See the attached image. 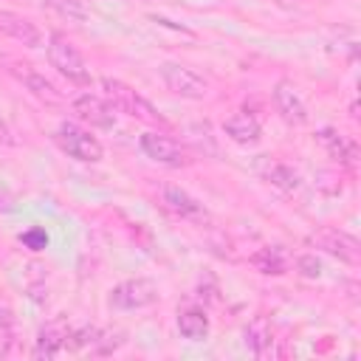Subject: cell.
<instances>
[{"label": "cell", "instance_id": "52a82bcc", "mask_svg": "<svg viewBox=\"0 0 361 361\" xmlns=\"http://www.w3.org/2000/svg\"><path fill=\"white\" fill-rule=\"evenodd\" d=\"M138 147H141V152L149 158V161H155V164H161V166H169V169H180V166H189V152L175 141V138H169V135H164V133H155V130H149V133H144L141 138H138Z\"/></svg>", "mask_w": 361, "mask_h": 361}, {"label": "cell", "instance_id": "9a60e30c", "mask_svg": "<svg viewBox=\"0 0 361 361\" xmlns=\"http://www.w3.org/2000/svg\"><path fill=\"white\" fill-rule=\"evenodd\" d=\"M161 203L178 217H203V203L180 186H166L161 192Z\"/></svg>", "mask_w": 361, "mask_h": 361}, {"label": "cell", "instance_id": "ba28073f", "mask_svg": "<svg viewBox=\"0 0 361 361\" xmlns=\"http://www.w3.org/2000/svg\"><path fill=\"white\" fill-rule=\"evenodd\" d=\"M274 107H276V113L288 121V124H293V127H302L305 121H307V104H305V99H302V93L296 90V85L293 82H276L274 85Z\"/></svg>", "mask_w": 361, "mask_h": 361}, {"label": "cell", "instance_id": "ac0fdd59", "mask_svg": "<svg viewBox=\"0 0 361 361\" xmlns=\"http://www.w3.org/2000/svg\"><path fill=\"white\" fill-rule=\"evenodd\" d=\"M17 76L25 82V87H28L37 99H42V102H48V104H59V102H62V93L56 90V85L48 82L42 73H37V71H17Z\"/></svg>", "mask_w": 361, "mask_h": 361}, {"label": "cell", "instance_id": "44dd1931", "mask_svg": "<svg viewBox=\"0 0 361 361\" xmlns=\"http://www.w3.org/2000/svg\"><path fill=\"white\" fill-rule=\"evenodd\" d=\"M45 6H51L68 20H87V8L82 6V0H45Z\"/></svg>", "mask_w": 361, "mask_h": 361}, {"label": "cell", "instance_id": "4fadbf2b", "mask_svg": "<svg viewBox=\"0 0 361 361\" xmlns=\"http://www.w3.org/2000/svg\"><path fill=\"white\" fill-rule=\"evenodd\" d=\"M0 34H6V37H11V39L23 42L25 48H39V45H42L39 28H37L31 20H25V17L14 14V11H0Z\"/></svg>", "mask_w": 361, "mask_h": 361}, {"label": "cell", "instance_id": "5bb4252c", "mask_svg": "<svg viewBox=\"0 0 361 361\" xmlns=\"http://www.w3.org/2000/svg\"><path fill=\"white\" fill-rule=\"evenodd\" d=\"M223 133L240 147H254L259 141V135H262V127L251 113L240 110V113H234V116H228L223 121Z\"/></svg>", "mask_w": 361, "mask_h": 361}, {"label": "cell", "instance_id": "5b68a950", "mask_svg": "<svg viewBox=\"0 0 361 361\" xmlns=\"http://www.w3.org/2000/svg\"><path fill=\"white\" fill-rule=\"evenodd\" d=\"M158 73H161L166 90H172V93L180 96V99L197 102V99H206V96H209V82H206L200 73H195L192 68L180 65V62H164V65L158 68Z\"/></svg>", "mask_w": 361, "mask_h": 361}, {"label": "cell", "instance_id": "d4e9b609", "mask_svg": "<svg viewBox=\"0 0 361 361\" xmlns=\"http://www.w3.org/2000/svg\"><path fill=\"white\" fill-rule=\"evenodd\" d=\"M14 209V197L6 186H0V212H11Z\"/></svg>", "mask_w": 361, "mask_h": 361}, {"label": "cell", "instance_id": "7a4b0ae2", "mask_svg": "<svg viewBox=\"0 0 361 361\" xmlns=\"http://www.w3.org/2000/svg\"><path fill=\"white\" fill-rule=\"evenodd\" d=\"M45 51H48L51 68H56L68 82H73V85H90V68H87L85 56L79 54V48H76L65 34L54 31V34L48 37Z\"/></svg>", "mask_w": 361, "mask_h": 361}, {"label": "cell", "instance_id": "277c9868", "mask_svg": "<svg viewBox=\"0 0 361 361\" xmlns=\"http://www.w3.org/2000/svg\"><path fill=\"white\" fill-rule=\"evenodd\" d=\"M307 245L347 262V265H358L361 262V243L350 234V231H341V228H319L313 234H307Z\"/></svg>", "mask_w": 361, "mask_h": 361}, {"label": "cell", "instance_id": "2e32d148", "mask_svg": "<svg viewBox=\"0 0 361 361\" xmlns=\"http://www.w3.org/2000/svg\"><path fill=\"white\" fill-rule=\"evenodd\" d=\"M212 330V322H209V313L203 307H183L178 313V333L189 341H203Z\"/></svg>", "mask_w": 361, "mask_h": 361}, {"label": "cell", "instance_id": "6da1fadb", "mask_svg": "<svg viewBox=\"0 0 361 361\" xmlns=\"http://www.w3.org/2000/svg\"><path fill=\"white\" fill-rule=\"evenodd\" d=\"M102 90H104V99L118 110V113H127L144 124H158V127H166V118L158 113V107L152 102H147L138 90H133L130 85H124L121 79H110L104 76L102 79Z\"/></svg>", "mask_w": 361, "mask_h": 361}, {"label": "cell", "instance_id": "8fae6325", "mask_svg": "<svg viewBox=\"0 0 361 361\" xmlns=\"http://www.w3.org/2000/svg\"><path fill=\"white\" fill-rule=\"evenodd\" d=\"M73 110L85 118V121H90L93 127H104V130H110L113 124H116V107L107 102V99H102V96H96V93H82V96H76L73 99Z\"/></svg>", "mask_w": 361, "mask_h": 361}, {"label": "cell", "instance_id": "3957f363", "mask_svg": "<svg viewBox=\"0 0 361 361\" xmlns=\"http://www.w3.org/2000/svg\"><path fill=\"white\" fill-rule=\"evenodd\" d=\"M54 141L59 144V149L73 158V161H82V164H96L104 158V147L102 141L90 133V130H82L79 124L73 121H62L54 133Z\"/></svg>", "mask_w": 361, "mask_h": 361}, {"label": "cell", "instance_id": "e0dca14e", "mask_svg": "<svg viewBox=\"0 0 361 361\" xmlns=\"http://www.w3.org/2000/svg\"><path fill=\"white\" fill-rule=\"evenodd\" d=\"M248 262H251L259 274H265V276H282V274L288 271V259H285L282 248H276V245H265V248L254 251V254L248 257Z\"/></svg>", "mask_w": 361, "mask_h": 361}, {"label": "cell", "instance_id": "603a6c76", "mask_svg": "<svg viewBox=\"0 0 361 361\" xmlns=\"http://www.w3.org/2000/svg\"><path fill=\"white\" fill-rule=\"evenodd\" d=\"M296 271H299L302 276H307V279H319L324 268H322V262H319L316 254H299V257H296Z\"/></svg>", "mask_w": 361, "mask_h": 361}, {"label": "cell", "instance_id": "ffe728a7", "mask_svg": "<svg viewBox=\"0 0 361 361\" xmlns=\"http://www.w3.org/2000/svg\"><path fill=\"white\" fill-rule=\"evenodd\" d=\"M124 344V333L121 330H99L96 333V338H93V344H90V353L93 355H110L113 350H118Z\"/></svg>", "mask_w": 361, "mask_h": 361}, {"label": "cell", "instance_id": "d6986e66", "mask_svg": "<svg viewBox=\"0 0 361 361\" xmlns=\"http://www.w3.org/2000/svg\"><path fill=\"white\" fill-rule=\"evenodd\" d=\"M265 178H268L271 186H276L282 192H299V186H302L299 172L293 166H288V164H271L265 169Z\"/></svg>", "mask_w": 361, "mask_h": 361}, {"label": "cell", "instance_id": "7402d4cb", "mask_svg": "<svg viewBox=\"0 0 361 361\" xmlns=\"http://www.w3.org/2000/svg\"><path fill=\"white\" fill-rule=\"evenodd\" d=\"M14 344V319L8 307H0V358L11 353Z\"/></svg>", "mask_w": 361, "mask_h": 361}, {"label": "cell", "instance_id": "9c48e42d", "mask_svg": "<svg viewBox=\"0 0 361 361\" xmlns=\"http://www.w3.org/2000/svg\"><path fill=\"white\" fill-rule=\"evenodd\" d=\"M316 141L327 149V155L333 158V161H338L341 166H355V161H358V147H355V141L353 138H347L344 133H338L336 127H322L319 133H316Z\"/></svg>", "mask_w": 361, "mask_h": 361}, {"label": "cell", "instance_id": "7c38bea8", "mask_svg": "<svg viewBox=\"0 0 361 361\" xmlns=\"http://www.w3.org/2000/svg\"><path fill=\"white\" fill-rule=\"evenodd\" d=\"M243 341H245V347L257 355V358H271V355H276V338H274V330H271V322L265 319V316H254L248 324H245V330H243Z\"/></svg>", "mask_w": 361, "mask_h": 361}, {"label": "cell", "instance_id": "8992f818", "mask_svg": "<svg viewBox=\"0 0 361 361\" xmlns=\"http://www.w3.org/2000/svg\"><path fill=\"white\" fill-rule=\"evenodd\" d=\"M110 307L116 310H141L158 302V285L147 276H135V279H124L110 290Z\"/></svg>", "mask_w": 361, "mask_h": 361}, {"label": "cell", "instance_id": "cb8c5ba5", "mask_svg": "<svg viewBox=\"0 0 361 361\" xmlns=\"http://www.w3.org/2000/svg\"><path fill=\"white\" fill-rule=\"evenodd\" d=\"M31 251H42L45 245H48V234L42 231V228H31V231H25L23 237H20Z\"/></svg>", "mask_w": 361, "mask_h": 361}, {"label": "cell", "instance_id": "30bf717a", "mask_svg": "<svg viewBox=\"0 0 361 361\" xmlns=\"http://www.w3.org/2000/svg\"><path fill=\"white\" fill-rule=\"evenodd\" d=\"M65 350H71V327L65 322H51L39 330L37 336V347H34V358H56Z\"/></svg>", "mask_w": 361, "mask_h": 361}]
</instances>
